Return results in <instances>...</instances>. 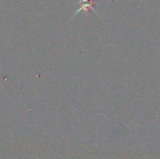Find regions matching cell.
<instances>
[{
	"mask_svg": "<svg viewBox=\"0 0 160 159\" xmlns=\"http://www.w3.org/2000/svg\"><path fill=\"white\" fill-rule=\"evenodd\" d=\"M80 8L74 13V16L76 15V14H78L80 11H82V10H84L86 13H87V11L89 10V9H92V10H94V12H96L97 14H98V12H97V10L95 9V7H94V0H80Z\"/></svg>",
	"mask_w": 160,
	"mask_h": 159,
	"instance_id": "1",
	"label": "cell"
}]
</instances>
